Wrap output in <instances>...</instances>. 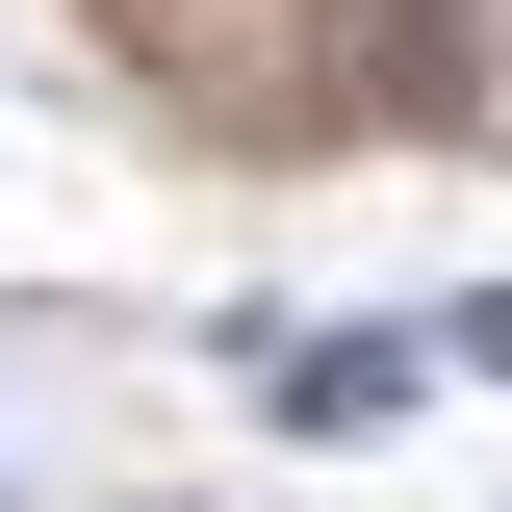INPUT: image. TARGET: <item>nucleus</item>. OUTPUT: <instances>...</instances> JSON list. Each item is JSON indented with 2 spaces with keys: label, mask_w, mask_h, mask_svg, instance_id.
Listing matches in <instances>:
<instances>
[{
  "label": "nucleus",
  "mask_w": 512,
  "mask_h": 512,
  "mask_svg": "<svg viewBox=\"0 0 512 512\" xmlns=\"http://www.w3.org/2000/svg\"><path fill=\"white\" fill-rule=\"evenodd\" d=\"M180 154H436L487 128V0H77Z\"/></svg>",
  "instance_id": "nucleus-1"
},
{
  "label": "nucleus",
  "mask_w": 512,
  "mask_h": 512,
  "mask_svg": "<svg viewBox=\"0 0 512 512\" xmlns=\"http://www.w3.org/2000/svg\"><path fill=\"white\" fill-rule=\"evenodd\" d=\"M231 359L282 384L308 436H384V410H410V333H231Z\"/></svg>",
  "instance_id": "nucleus-2"
}]
</instances>
